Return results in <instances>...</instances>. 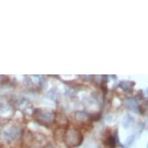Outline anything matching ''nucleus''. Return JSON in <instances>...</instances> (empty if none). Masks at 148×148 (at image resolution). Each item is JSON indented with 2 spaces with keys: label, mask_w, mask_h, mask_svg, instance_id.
<instances>
[{
  "label": "nucleus",
  "mask_w": 148,
  "mask_h": 148,
  "mask_svg": "<svg viewBox=\"0 0 148 148\" xmlns=\"http://www.w3.org/2000/svg\"><path fill=\"white\" fill-rule=\"evenodd\" d=\"M64 142L69 147H78L82 143V136L78 130H68L65 134Z\"/></svg>",
  "instance_id": "f257e3e1"
},
{
  "label": "nucleus",
  "mask_w": 148,
  "mask_h": 148,
  "mask_svg": "<svg viewBox=\"0 0 148 148\" xmlns=\"http://www.w3.org/2000/svg\"><path fill=\"white\" fill-rule=\"evenodd\" d=\"M106 145L111 148H114L116 145V140H115L114 136H110L107 137L106 139Z\"/></svg>",
  "instance_id": "f03ea898"
},
{
  "label": "nucleus",
  "mask_w": 148,
  "mask_h": 148,
  "mask_svg": "<svg viewBox=\"0 0 148 148\" xmlns=\"http://www.w3.org/2000/svg\"><path fill=\"white\" fill-rule=\"evenodd\" d=\"M48 148H53V147H48Z\"/></svg>",
  "instance_id": "7ed1b4c3"
}]
</instances>
